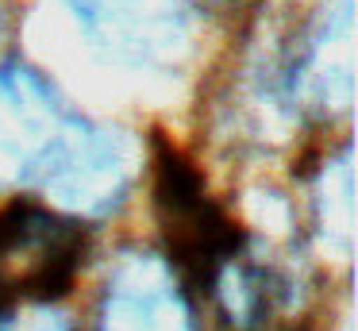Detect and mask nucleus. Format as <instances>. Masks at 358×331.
<instances>
[{"label":"nucleus","instance_id":"nucleus-1","mask_svg":"<svg viewBox=\"0 0 358 331\" xmlns=\"http://www.w3.org/2000/svg\"><path fill=\"white\" fill-rule=\"evenodd\" d=\"M116 123L81 115L43 69L0 62V197L39 192L47 208H81L112 181Z\"/></svg>","mask_w":358,"mask_h":331},{"label":"nucleus","instance_id":"nucleus-4","mask_svg":"<svg viewBox=\"0 0 358 331\" xmlns=\"http://www.w3.org/2000/svg\"><path fill=\"white\" fill-rule=\"evenodd\" d=\"M81 38L112 66L170 73L193 50V0H62Z\"/></svg>","mask_w":358,"mask_h":331},{"label":"nucleus","instance_id":"nucleus-6","mask_svg":"<svg viewBox=\"0 0 358 331\" xmlns=\"http://www.w3.org/2000/svg\"><path fill=\"white\" fill-rule=\"evenodd\" d=\"M293 73L304 127L339 123L355 89V0H324L293 23Z\"/></svg>","mask_w":358,"mask_h":331},{"label":"nucleus","instance_id":"nucleus-3","mask_svg":"<svg viewBox=\"0 0 358 331\" xmlns=\"http://www.w3.org/2000/svg\"><path fill=\"white\" fill-rule=\"evenodd\" d=\"M89 235L78 220L35 200L0 208V308L55 304L85 266Z\"/></svg>","mask_w":358,"mask_h":331},{"label":"nucleus","instance_id":"nucleus-2","mask_svg":"<svg viewBox=\"0 0 358 331\" xmlns=\"http://www.w3.org/2000/svg\"><path fill=\"white\" fill-rule=\"evenodd\" d=\"M155 216L166 235V262L181 274V281L204 285L220 266L247 243V231L208 197V185L196 166L170 143L155 146Z\"/></svg>","mask_w":358,"mask_h":331},{"label":"nucleus","instance_id":"nucleus-8","mask_svg":"<svg viewBox=\"0 0 358 331\" xmlns=\"http://www.w3.org/2000/svg\"><path fill=\"white\" fill-rule=\"evenodd\" d=\"M0 331H78V323L58 304H16L0 308Z\"/></svg>","mask_w":358,"mask_h":331},{"label":"nucleus","instance_id":"nucleus-5","mask_svg":"<svg viewBox=\"0 0 358 331\" xmlns=\"http://www.w3.org/2000/svg\"><path fill=\"white\" fill-rule=\"evenodd\" d=\"M93 331H201V316L166 254L124 246L96 293Z\"/></svg>","mask_w":358,"mask_h":331},{"label":"nucleus","instance_id":"nucleus-7","mask_svg":"<svg viewBox=\"0 0 358 331\" xmlns=\"http://www.w3.org/2000/svg\"><path fill=\"white\" fill-rule=\"evenodd\" d=\"M308 212L316 239L339 258L355 246V177H350V143L343 139L308 181Z\"/></svg>","mask_w":358,"mask_h":331}]
</instances>
